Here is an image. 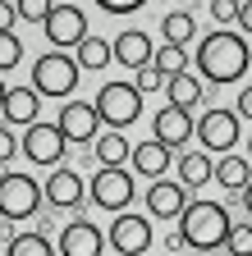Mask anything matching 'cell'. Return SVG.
<instances>
[{"instance_id": "6da1fadb", "label": "cell", "mask_w": 252, "mask_h": 256, "mask_svg": "<svg viewBox=\"0 0 252 256\" xmlns=\"http://www.w3.org/2000/svg\"><path fill=\"white\" fill-rule=\"evenodd\" d=\"M197 74L206 78V82H215V87H229V82H238L243 74H247V64H252V50H247V42H243V32H211V37H202V46H197Z\"/></svg>"}, {"instance_id": "4dcf8cb0", "label": "cell", "mask_w": 252, "mask_h": 256, "mask_svg": "<svg viewBox=\"0 0 252 256\" xmlns=\"http://www.w3.org/2000/svg\"><path fill=\"white\" fill-rule=\"evenodd\" d=\"M238 5L243 0H211V18L215 23H238Z\"/></svg>"}, {"instance_id": "2e32d148", "label": "cell", "mask_w": 252, "mask_h": 256, "mask_svg": "<svg viewBox=\"0 0 252 256\" xmlns=\"http://www.w3.org/2000/svg\"><path fill=\"white\" fill-rule=\"evenodd\" d=\"M129 170H133V174H142V178H165V170H170V146H165L161 138L138 142V146H133V156H129Z\"/></svg>"}, {"instance_id": "7c38bea8", "label": "cell", "mask_w": 252, "mask_h": 256, "mask_svg": "<svg viewBox=\"0 0 252 256\" xmlns=\"http://www.w3.org/2000/svg\"><path fill=\"white\" fill-rule=\"evenodd\" d=\"M188 192H193V188H183L179 178H151V188H147V210L156 220H179L183 206H188Z\"/></svg>"}, {"instance_id": "ab89813d", "label": "cell", "mask_w": 252, "mask_h": 256, "mask_svg": "<svg viewBox=\"0 0 252 256\" xmlns=\"http://www.w3.org/2000/svg\"><path fill=\"white\" fill-rule=\"evenodd\" d=\"M247 160H252V138H247Z\"/></svg>"}, {"instance_id": "e0dca14e", "label": "cell", "mask_w": 252, "mask_h": 256, "mask_svg": "<svg viewBox=\"0 0 252 256\" xmlns=\"http://www.w3.org/2000/svg\"><path fill=\"white\" fill-rule=\"evenodd\" d=\"M115 60L124 64V69H142V64H151V60H156V46H151L147 32L124 28L119 37H115Z\"/></svg>"}, {"instance_id": "3957f363", "label": "cell", "mask_w": 252, "mask_h": 256, "mask_svg": "<svg viewBox=\"0 0 252 256\" xmlns=\"http://www.w3.org/2000/svg\"><path fill=\"white\" fill-rule=\"evenodd\" d=\"M78 78H83V64L78 55H65V50H46L33 64V87L42 96H74Z\"/></svg>"}, {"instance_id": "ac0fdd59", "label": "cell", "mask_w": 252, "mask_h": 256, "mask_svg": "<svg viewBox=\"0 0 252 256\" xmlns=\"http://www.w3.org/2000/svg\"><path fill=\"white\" fill-rule=\"evenodd\" d=\"M37 110H42V92H37L33 82H28V87H10L5 106H0V114H5V124H19V128L37 124Z\"/></svg>"}, {"instance_id": "d6a6232c", "label": "cell", "mask_w": 252, "mask_h": 256, "mask_svg": "<svg viewBox=\"0 0 252 256\" xmlns=\"http://www.w3.org/2000/svg\"><path fill=\"white\" fill-rule=\"evenodd\" d=\"M14 151H23V146L14 142V133H5V128H0V165H10V160H14Z\"/></svg>"}, {"instance_id": "9c48e42d", "label": "cell", "mask_w": 252, "mask_h": 256, "mask_svg": "<svg viewBox=\"0 0 252 256\" xmlns=\"http://www.w3.org/2000/svg\"><path fill=\"white\" fill-rule=\"evenodd\" d=\"M197 138L211 156H229L238 142V110H206L197 119Z\"/></svg>"}, {"instance_id": "d4e9b609", "label": "cell", "mask_w": 252, "mask_h": 256, "mask_svg": "<svg viewBox=\"0 0 252 256\" xmlns=\"http://www.w3.org/2000/svg\"><path fill=\"white\" fill-rule=\"evenodd\" d=\"M5 256H55V247L46 242L42 229H33V234H14L10 247H5Z\"/></svg>"}, {"instance_id": "ffe728a7", "label": "cell", "mask_w": 252, "mask_h": 256, "mask_svg": "<svg viewBox=\"0 0 252 256\" xmlns=\"http://www.w3.org/2000/svg\"><path fill=\"white\" fill-rule=\"evenodd\" d=\"M179 183L183 188H202V183H211L215 178V165L206 160V151H183V160H179Z\"/></svg>"}, {"instance_id": "e575fe53", "label": "cell", "mask_w": 252, "mask_h": 256, "mask_svg": "<svg viewBox=\"0 0 252 256\" xmlns=\"http://www.w3.org/2000/svg\"><path fill=\"white\" fill-rule=\"evenodd\" d=\"M234 110H238V119H252V87H243V92H238Z\"/></svg>"}, {"instance_id": "30bf717a", "label": "cell", "mask_w": 252, "mask_h": 256, "mask_svg": "<svg viewBox=\"0 0 252 256\" xmlns=\"http://www.w3.org/2000/svg\"><path fill=\"white\" fill-rule=\"evenodd\" d=\"M46 188V202H51V210H83V178H78V170H69V165H55L51 170V178L42 183Z\"/></svg>"}, {"instance_id": "4fadbf2b", "label": "cell", "mask_w": 252, "mask_h": 256, "mask_svg": "<svg viewBox=\"0 0 252 256\" xmlns=\"http://www.w3.org/2000/svg\"><path fill=\"white\" fill-rule=\"evenodd\" d=\"M42 28H46L51 46H78V42L87 37V14H83L78 5H55Z\"/></svg>"}, {"instance_id": "f35d334b", "label": "cell", "mask_w": 252, "mask_h": 256, "mask_svg": "<svg viewBox=\"0 0 252 256\" xmlns=\"http://www.w3.org/2000/svg\"><path fill=\"white\" fill-rule=\"evenodd\" d=\"M5 96H10V87H5V82H0V106H5Z\"/></svg>"}, {"instance_id": "44dd1931", "label": "cell", "mask_w": 252, "mask_h": 256, "mask_svg": "<svg viewBox=\"0 0 252 256\" xmlns=\"http://www.w3.org/2000/svg\"><path fill=\"white\" fill-rule=\"evenodd\" d=\"M215 178H220V188H234V192H243L247 183H252V160H243V156H220V165H215Z\"/></svg>"}, {"instance_id": "8fae6325", "label": "cell", "mask_w": 252, "mask_h": 256, "mask_svg": "<svg viewBox=\"0 0 252 256\" xmlns=\"http://www.w3.org/2000/svg\"><path fill=\"white\" fill-rule=\"evenodd\" d=\"M55 124L65 128L69 142H97V133H101V114H97V106H87V101H65Z\"/></svg>"}, {"instance_id": "74e56055", "label": "cell", "mask_w": 252, "mask_h": 256, "mask_svg": "<svg viewBox=\"0 0 252 256\" xmlns=\"http://www.w3.org/2000/svg\"><path fill=\"white\" fill-rule=\"evenodd\" d=\"M243 206H247V215H252V183L243 188Z\"/></svg>"}, {"instance_id": "1f68e13d", "label": "cell", "mask_w": 252, "mask_h": 256, "mask_svg": "<svg viewBox=\"0 0 252 256\" xmlns=\"http://www.w3.org/2000/svg\"><path fill=\"white\" fill-rule=\"evenodd\" d=\"M97 5H101L106 14H119V18H124V14H138L147 0H97Z\"/></svg>"}, {"instance_id": "8d00e7d4", "label": "cell", "mask_w": 252, "mask_h": 256, "mask_svg": "<svg viewBox=\"0 0 252 256\" xmlns=\"http://www.w3.org/2000/svg\"><path fill=\"white\" fill-rule=\"evenodd\" d=\"M10 238H14V220L0 215V242H10Z\"/></svg>"}, {"instance_id": "83f0119b", "label": "cell", "mask_w": 252, "mask_h": 256, "mask_svg": "<svg viewBox=\"0 0 252 256\" xmlns=\"http://www.w3.org/2000/svg\"><path fill=\"white\" fill-rule=\"evenodd\" d=\"M19 60H23V42L14 32H0V74H10Z\"/></svg>"}, {"instance_id": "52a82bcc", "label": "cell", "mask_w": 252, "mask_h": 256, "mask_svg": "<svg viewBox=\"0 0 252 256\" xmlns=\"http://www.w3.org/2000/svg\"><path fill=\"white\" fill-rule=\"evenodd\" d=\"M23 156L33 160V165H65V146H69V138H65V128L60 124H28V133H23Z\"/></svg>"}, {"instance_id": "4316f807", "label": "cell", "mask_w": 252, "mask_h": 256, "mask_svg": "<svg viewBox=\"0 0 252 256\" xmlns=\"http://www.w3.org/2000/svg\"><path fill=\"white\" fill-rule=\"evenodd\" d=\"M225 252H229V256H252V224H229Z\"/></svg>"}, {"instance_id": "f1b7e54d", "label": "cell", "mask_w": 252, "mask_h": 256, "mask_svg": "<svg viewBox=\"0 0 252 256\" xmlns=\"http://www.w3.org/2000/svg\"><path fill=\"white\" fill-rule=\"evenodd\" d=\"M14 5H19V18L23 23H46L51 10H55V0H14Z\"/></svg>"}, {"instance_id": "f546056e", "label": "cell", "mask_w": 252, "mask_h": 256, "mask_svg": "<svg viewBox=\"0 0 252 256\" xmlns=\"http://www.w3.org/2000/svg\"><path fill=\"white\" fill-rule=\"evenodd\" d=\"M183 60H188V55H183V46H174V42H165L161 50H156V64H161L165 74H183Z\"/></svg>"}, {"instance_id": "603a6c76", "label": "cell", "mask_w": 252, "mask_h": 256, "mask_svg": "<svg viewBox=\"0 0 252 256\" xmlns=\"http://www.w3.org/2000/svg\"><path fill=\"white\" fill-rule=\"evenodd\" d=\"M110 60H115V42H106V37H92V32L78 42V64H83V69H106Z\"/></svg>"}, {"instance_id": "484cf974", "label": "cell", "mask_w": 252, "mask_h": 256, "mask_svg": "<svg viewBox=\"0 0 252 256\" xmlns=\"http://www.w3.org/2000/svg\"><path fill=\"white\" fill-rule=\"evenodd\" d=\"M165 82H170V74H165V69H161V64H156V60H151V64H142V69H133V87H138L142 96L161 92Z\"/></svg>"}, {"instance_id": "d590c367", "label": "cell", "mask_w": 252, "mask_h": 256, "mask_svg": "<svg viewBox=\"0 0 252 256\" xmlns=\"http://www.w3.org/2000/svg\"><path fill=\"white\" fill-rule=\"evenodd\" d=\"M238 28L252 37V0H243V5H238Z\"/></svg>"}, {"instance_id": "836d02e7", "label": "cell", "mask_w": 252, "mask_h": 256, "mask_svg": "<svg viewBox=\"0 0 252 256\" xmlns=\"http://www.w3.org/2000/svg\"><path fill=\"white\" fill-rule=\"evenodd\" d=\"M14 18H19V5L14 0H0V32H14Z\"/></svg>"}, {"instance_id": "7a4b0ae2", "label": "cell", "mask_w": 252, "mask_h": 256, "mask_svg": "<svg viewBox=\"0 0 252 256\" xmlns=\"http://www.w3.org/2000/svg\"><path fill=\"white\" fill-rule=\"evenodd\" d=\"M179 229H183V242L188 247H197V252H215V247H225L229 238V210L220 206V202H188L183 215H179Z\"/></svg>"}, {"instance_id": "277c9868", "label": "cell", "mask_w": 252, "mask_h": 256, "mask_svg": "<svg viewBox=\"0 0 252 256\" xmlns=\"http://www.w3.org/2000/svg\"><path fill=\"white\" fill-rule=\"evenodd\" d=\"M87 192H92V206H101V210L119 215V210L133 206L138 183H133V170H124V165H101L97 174H92Z\"/></svg>"}, {"instance_id": "9a60e30c", "label": "cell", "mask_w": 252, "mask_h": 256, "mask_svg": "<svg viewBox=\"0 0 252 256\" xmlns=\"http://www.w3.org/2000/svg\"><path fill=\"white\" fill-rule=\"evenodd\" d=\"M101 247H106V234L92 220H74L60 229V256H101Z\"/></svg>"}, {"instance_id": "ba28073f", "label": "cell", "mask_w": 252, "mask_h": 256, "mask_svg": "<svg viewBox=\"0 0 252 256\" xmlns=\"http://www.w3.org/2000/svg\"><path fill=\"white\" fill-rule=\"evenodd\" d=\"M110 247L119 256H147V247H151V220L133 215V210H119L110 220Z\"/></svg>"}, {"instance_id": "cb8c5ba5", "label": "cell", "mask_w": 252, "mask_h": 256, "mask_svg": "<svg viewBox=\"0 0 252 256\" xmlns=\"http://www.w3.org/2000/svg\"><path fill=\"white\" fill-rule=\"evenodd\" d=\"M161 32H165V42L188 46V42L197 37V23H193V14H188V10H170V14L161 18Z\"/></svg>"}, {"instance_id": "5b68a950", "label": "cell", "mask_w": 252, "mask_h": 256, "mask_svg": "<svg viewBox=\"0 0 252 256\" xmlns=\"http://www.w3.org/2000/svg\"><path fill=\"white\" fill-rule=\"evenodd\" d=\"M92 106H97V114H101L106 128H129V124L142 119V92L133 82H106Z\"/></svg>"}, {"instance_id": "d6986e66", "label": "cell", "mask_w": 252, "mask_h": 256, "mask_svg": "<svg viewBox=\"0 0 252 256\" xmlns=\"http://www.w3.org/2000/svg\"><path fill=\"white\" fill-rule=\"evenodd\" d=\"M165 96H170V106H183V110H193L197 101H202V74H170V82H165Z\"/></svg>"}, {"instance_id": "7402d4cb", "label": "cell", "mask_w": 252, "mask_h": 256, "mask_svg": "<svg viewBox=\"0 0 252 256\" xmlns=\"http://www.w3.org/2000/svg\"><path fill=\"white\" fill-rule=\"evenodd\" d=\"M129 156H133V146H129V138H124L119 128L97 133V160L101 165H129Z\"/></svg>"}, {"instance_id": "5bb4252c", "label": "cell", "mask_w": 252, "mask_h": 256, "mask_svg": "<svg viewBox=\"0 0 252 256\" xmlns=\"http://www.w3.org/2000/svg\"><path fill=\"white\" fill-rule=\"evenodd\" d=\"M151 133L174 151V146H183L188 138L197 133V124H193V114H188L183 106H161V110H156V119H151Z\"/></svg>"}, {"instance_id": "8992f818", "label": "cell", "mask_w": 252, "mask_h": 256, "mask_svg": "<svg viewBox=\"0 0 252 256\" xmlns=\"http://www.w3.org/2000/svg\"><path fill=\"white\" fill-rule=\"evenodd\" d=\"M46 202V188H37L33 174H0V215H10V220H28V215H37V206Z\"/></svg>"}]
</instances>
